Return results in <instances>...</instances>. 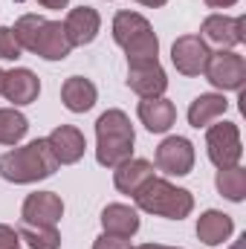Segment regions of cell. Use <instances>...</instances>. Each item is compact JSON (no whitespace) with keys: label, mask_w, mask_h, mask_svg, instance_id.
<instances>
[{"label":"cell","mask_w":246,"mask_h":249,"mask_svg":"<svg viewBox=\"0 0 246 249\" xmlns=\"http://www.w3.org/2000/svg\"><path fill=\"white\" fill-rule=\"evenodd\" d=\"M203 72H206L209 84L223 90V93L226 90H244V84H246V61H244V55H238L232 50L211 53Z\"/></svg>","instance_id":"8992f818"},{"label":"cell","mask_w":246,"mask_h":249,"mask_svg":"<svg viewBox=\"0 0 246 249\" xmlns=\"http://www.w3.org/2000/svg\"><path fill=\"white\" fill-rule=\"evenodd\" d=\"M18 235L29 244V249H61V235L55 226H23Z\"/></svg>","instance_id":"cb8c5ba5"},{"label":"cell","mask_w":246,"mask_h":249,"mask_svg":"<svg viewBox=\"0 0 246 249\" xmlns=\"http://www.w3.org/2000/svg\"><path fill=\"white\" fill-rule=\"evenodd\" d=\"M47 142H50V148H53L58 165H72V162H78V160L84 157V148H87L84 133H81L78 127H72V124H58V127L47 136Z\"/></svg>","instance_id":"5bb4252c"},{"label":"cell","mask_w":246,"mask_h":249,"mask_svg":"<svg viewBox=\"0 0 246 249\" xmlns=\"http://www.w3.org/2000/svg\"><path fill=\"white\" fill-rule=\"evenodd\" d=\"M217 191L232 200V203H241L246 197V168L241 165H232V168H220L217 171V180H214Z\"/></svg>","instance_id":"7402d4cb"},{"label":"cell","mask_w":246,"mask_h":249,"mask_svg":"<svg viewBox=\"0 0 246 249\" xmlns=\"http://www.w3.org/2000/svg\"><path fill=\"white\" fill-rule=\"evenodd\" d=\"M133 124L124 110H105L96 122V160L105 168H116L133 157Z\"/></svg>","instance_id":"7a4b0ae2"},{"label":"cell","mask_w":246,"mask_h":249,"mask_svg":"<svg viewBox=\"0 0 246 249\" xmlns=\"http://www.w3.org/2000/svg\"><path fill=\"white\" fill-rule=\"evenodd\" d=\"M0 90H3V70H0Z\"/></svg>","instance_id":"836d02e7"},{"label":"cell","mask_w":246,"mask_h":249,"mask_svg":"<svg viewBox=\"0 0 246 249\" xmlns=\"http://www.w3.org/2000/svg\"><path fill=\"white\" fill-rule=\"evenodd\" d=\"M151 177H154V165H151L148 160H133V157H130L127 162H122V165H116V171H113L116 188H119L122 194H130V197L145 186Z\"/></svg>","instance_id":"44dd1931"},{"label":"cell","mask_w":246,"mask_h":249,"mask_svg":"<svg viewBox=\"0 0 246 249\" xmlns=\"http://www.w3.org/2000/svg\"><path fill=\"white\" fill-rule=\"evenodd\" d=\"M6 102H12V107H20V105H32L41 93V81L32 70L26 67H15L9 72H3V90Z\"/></svg>","instance_id":"7c38bea8"},{"label":"cell","mask_w":246,"mask_h":249,"mask_svg":"<svg viewBox=\"0 0 246 249\" xmlns=\"http://www.w3.org/2000/svg\"><path fill=\"white\" fill-rule=\"evenodd\" d=\"M0 249H20V235L3 223H0Z\"/></svg>","instance_id":"83f0119b"},{"label":"cell","mask_w":246,"mask_h":249,"mask_svg":"<svg viewBox=\"0 0 246 249\" xmlns=\"http://www.w3.org/2000/svg\"><path fill=\"white\" fill-rule=\"evenodd\" d=\"M235 232V220L217 209H209L200 214L197 220V238L206 244V247H217L223 241H229V235Z\"/></svg>","instance_id":"ffe728a7"},{"label":"cell","mask_w":246,"mask_h":249,"mask_svg":"<svg viewBox=\"0 0 246 249\" xmlns=\"http://www.w3.org/2000/svg\"><path fill=\"white\" fill-rule=\"evenodd\" d=\"M206 6H211V9H229V6H235L238 0H203Z\"/></svg>","instance_id":"f1b7e54d"},{"label":"cell","mask_w":246,"mask_h":249,"mask_svg":"<svg viewBox=\"0 0 246 249\" xmlns=\"http://www.w3.org/2000/svg\"><path fill=\"white\" fill-rule=\"evenodd\" d=\"M157 168L171 174V177H185L194 168V145L185 136H168L157 148Z\"/></svg>","instance_id":"52a82bcc"},{"label":"cell","mask_w":246,"mask_h":249,"mask_svg":"<svg viewBox=\"0 0 246 249\" xmlns=\"http://www.w3.org/2000/svg\"><path fill=\"white\" fill-rule=\"evenodd\" d=\"M35 55L47 58V61H64L70 53H72V44L64 32V23L61 20H44L41 26V35L35 41Z\"/></svg>","instance_id":"9a60e30c"},{"label":"cell","mask_w":246,"mask_h":249,"mask_svg":"<svg viewBox=\"0 0 246 249\" xmlns=\"http://www.w3.org/2000/svg\"><path fill=\"white\" fill-rule=\"evenodd\" d=\"M127 87L139 99H157L168 90V75L159 67V61L127 64Z\"/></svg>","instance_id":"8fae6325"},{"label":"cell","mask_w":246,"mask_h":249,"mask_svg":"<svg viewBox=\"0 0 246 249\" xmlns=\"http://www.w3.org/2000/svg\"><path fill=\"white\" fill-rule=\"evenodd\" d=\"M113 41L124 50L127 64L159 61V41L139 12H119L113 18Z\"/></svg>","instance_id":"277c9868"},{"label":"cell","mask_w":246,"mask_h":249,"mask_svg":"<svg viewBox=\"0 0 246 249\" xmlns=\"http://www.w3.org/2000/svg\"><path fill=\"white\" fill-rule=\"evenodd\" d=\"M93 249H130L127 238H113V235H99Z\"/></svg>","instance_id":"4316f807"},{"label":"cell","mask_w":246,"mask_h":249,"mask_svg":"<svg viewBox=\"0 0 246 249\" xmlns=\"http://www.w3.org/2000/svg\"><path fill=\"white\" fill-rule=\"evenodd\" d=\"M133 203H136V209H142L148 214H157V217H168V220H183L194 209L191 191L177 188L174 183H168L162 177H151L133 194Z\"/></svg>","instance_id":"3957f363"},{"label":"cell","mask_w":246,"mask_h":249,"mask_svg":"<svg viewBox=\"0 0 246 249\" xmlns=\"http://www.w3.org/2000/svg\"><path fill=\"white\" fill-rule=\"evenodd\" d=\"M20 217L26 226H58L64 217V203L55 191H35L23 200Z\"/></svg>","instance_id":"9c48e42d"},{"label":"cell","mask_w":246,"mask_h":249,"mask_svg":"<svg viewBox=\"0 0 246 249\" xmlns=\"http://www.w3.org/2000/svg\"><path fill=\"white\" fill-rule=\"evenodd\" d=\"M96 99H99V90H96V84H93L90 78L72 75V78L64 81L61 102H64V107H67L70 113H87V110L96 105Z\"/></svg>","instance_id":"e0dca14e"},{"label":"cell","mask_w":246,"mask_h":249,"mask_svg":"<svg viewBox=\"0 0 246 249\" xmlns=\"http://www.w3.org/2000/svg\"><path fill=\"white\" fill-rule=\"evenodd\" d=\"M130 249H136V247H130Z\"/></svg>","instance_id":"e575fe53"},{"label":"cell","mask_w":246,"mask_h":249,"mask_svg":"<svg viewBox=\"0 0 246 249\" xmlns=\"http://www.w3.org/2000/svg\"><path fill=\"white\" fill-rule=\"evenodd\" d=\"M99 29H102V18H99V12L93 6H75V9H70V15L64 20V32H67V38H70L72 47L93 44L96 35H99Z\"/></svg>","instance_id":"4fadbf2b"},{"label":"cell","mask_w":246,"mask_h":249,"mask_svg":"<svg viewBox=\"0 0 246 249\" xmlns=\"http://www.w3.org/2000/svg\"><path fill=\"white\" fill-rule=\"evenodd\" d=\"M232 249H246V235H244V238H241V241H238V244H235Z\"/></svg>","instance_id":"d6a6232c"},{"label":"cell","mask_w":246,"mask_h":249,"mask_svg":"<svg viewBox=\"0 0 246 249\" xmlns=\"http://www.w3.org/2000/svg\"><path fill=\"white\" fill-rule=\"evenodd\" d=\"M136 249H180V247H162V244H142Z\"/></svg>","instance_id":"1f68e13d"},{"label":"cell","mask_w":246,"mask_h":249,"mask_svg":"<svg viewBox=\"0 0 246 249\" xmlns=\"http://www.w3.org/2000/svg\"><path fill=\"white\" fill-rule=\"evenodd\" d=\"M38 3H41L44 9H67L70 0H38Z\"/></svg>","instance_id":"f546056e"},{"label":"cell","mask_w":246,"mask_h":249,"mask_svg":"<svg viewBox=\"0 0 246 249\" xmlns=\"http://www.w3.org/2000/svg\"><path fill=\"white\" fill-rule=\"evenodd\" d=\"M55 168H58V160L47 139H35L23 148L0 154V177L9 183H18V186L47 180L55 174Z\"/></svg>","instance_id":"6da1fadb"},{"label":"cell","mask_w":246,"mask_h":249,"mask_svg":"<svg viewBox=\"0 0 246 249\" xmlns=\"http://www.w3.org/2000/svg\"><path fill=\"white\" fill-rule=\"evenodd\" d=\"M206 151H209V160H211L217 168H232V165H238L241 157H244V145H241V130H238V124L235 122L209 124Z\"/></svg>","instance_id":"5b68a950"},{"label":"cell","mask_w":246,"mask_h":249,"mask_svg":"<svg viewBox=\"0 0 246 249\" xmlns=\"http://www.w3.org/2000/svg\"><path fill=\"white\" fill-rule=\"evenodd\" d=\"M41 26H44V18L41 15H23V18L15 20L12 32H15V41L20 44V50H26V53L35 50V41L41 35Z\"/></svg>","instance_id":"d4e9b609"},{"label":"cell","mask_w":246,"mask_h":249,"mask_svg":"<svg viewBox=\"0 0 246 249\" xmlns=\"http://www.w3.org/2000/svg\"><path fill=\"white\" fill-rule=\"evenodd\" d=\"M246 20L244 18H229V15H209L200 26L203 32V41L206 44H214L220 50H232L238 44L246 41V32H244Z\"/></svg>","instance_id":"30bf717a"},{"label":"cell","mask_w":246,"mask_h":249,"mask_svg":"<svg viewBox=\"0 0 246 249\" xmlns=\"http://www.w3.org/2000/svg\"><path fill=\"white\" fill-rule=\"evenodd\" d=\"M20 44L15 41V32L12 26H0V58L3 61H18L20 58Z\"/></svg>","instance_id":"484cf974"},{"label":"cell","mask_w":246,"mask_h":249,"mask_svg":"<svg viewBox=\"0 0 246 249\" xmlns=\"http://www.w3.org/2000/svg\"><path fill=\"white\" fill-rule=\"evenodd\" d=\"M29 130V119L15 107H0V145H18Z\"/></svg>","instance_id":"603a6c76"},{"label":"cell","mask_w":246,"mask_h":249,"mask_svg":"<svg viewBox=\"0 0 246 249\" xmlns=\"http://www.w3.org/2000/svg\"><path fill=\"white\" fill-rule=\"evenodd\" d=\"M209 55H211V50L200 35H183L171 47V61L177 67V72H183L188 78H194V75H200L206 70Z\"/></svg>","instance_id":"ba28073f"},{"label":"cell","mask_w":246,"mask_h":249,"mask_svg":"<svg viewBox=\"0 0 246 249\" xmlns=\"http://www.w3.org/2000/svg\"><path fill=\"white\" fill-rule=\"evenodd\" d=\"M136 113H139V122L145 124L151 133H165V130H171V124L177 122V107L165 96L142 99L139 107H136Z\"/></svg>","instance_id":"2e32d148"},{"label":"cell","mask_w":246,"mask_h":249,"mask_svg":"<svg viewBox=\"0 0 246 249\" xmlns=\"http://www.w3.org/2000/svg\"><path fill=\"white\" fill-rule=\"evenodd\" d=\"M136 3H142V6H148V9H159V6H165L168 0H136Z\"/></svg>","instance_id":"4dcf8cb0"},{"label":"cell","mask_w":246,"mask_h":249,"mask_svg":"<svg viewBox=\"0 0 246 249\" xmlns=\"http://www.w3.org/2000/svg\"><path fill=\"white\" fill-rule=\"evenodd\" d=\"M102 226H105V235L133 238L139 232V214H136V209H130L124 203H110L102 212Z\"/></svg>","instance_id":"d6986e66"},{"label":"cell","mask_w":246,"mask_h":249,"mask_svg":"<svg viewBox=\"0 0 246 249\" xmlns=\"http://www.w3.org/2000/svg\"><path fill=\"white\" fill-rule=\"evenodd\" d=\"M226 110H229V102H226L223 93H200L191 102V107H188V124L197 127V130L209 127V124L217 122Z\"/></svg>","instance_id":"ac0fdd59"}]
</instances>
